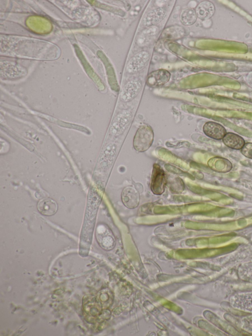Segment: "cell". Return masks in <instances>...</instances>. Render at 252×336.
<instances>
[{
    "instance_id": "ba28073f",
    "label": "cell",
    "mask_w": 252,
    "mask_h": 336,
    "mask_svg": "<svg viewBox=\"0 0 252 336\" xmlns=\"http://www.w3.org/2000/svg\"><path fill=\"white\" fill-rule=\"evenodd\" d=\"M38 210L44 216H51L56 213L58 205L56 202L50 198L43 199L38 204Z\"/></svg>"
},
{
    "instance_id": "4fadbf2b",
    "label": "cell",
    "mask_w": 252,
    "mask_h": 336,
    "mask_svg": "<svg viewBox=\"0 0 252 336\" xmlns=\"http://www.w3.org/2000/svg\"><path fill=\"white\" fill-rule=\"evenodd\" d=\"M197 17L201 19L205 20L211 17L215 12L214 6L209 2L201 3L196 10Z\"/></svg>"
},
{
    "instance_id": "30bf717a",
    "label": "cell",
    "mask_w": 252,
    "mask_h": 336,
    "mask_svg": "<svg viewBox=\"0 0 252 336\" xmlns=\"http://www.w3.org/2000/svg\"><path fill=\"white\" fill-rule=\"evenodd\" d=\"M168 72L160 70L151 73L148 79V84L151 86H158L167 83L169 80Z\"/></svg>"
},
{
    "instance_id": "7c38bea8",
    "label": "cell",
    "mask_w": 252,
    "mask_h": 336,
    "mask_svg": "<svg viewBox=\"0 0 252 336\" xmlns=\"http://www.w3.org/2000/svg\"><path fill=\"white\" fill-rule=\"evenodd\" d=\"M210 166L215 171L227 172L232 168L231 163L228 160L222 158H214L210 161Z\"/></svg>"
},
{
    "instance_id": "277c9868",
    "label": "cell",
    "mask_w": 252,
    "mask_h": 336,
    "mask_svg": "<svg viewBox=\"0 0 252 336\" xmlns=\"http://www.w3.org/2000/svg\"><path fill=\"white\" fill-rule=\"evenodd\" d=\"M150 55L147 51H141L134 56L129 61L127 70L129 73L139 71L145 67L150 60Z\"/></svg>"
},
{
    "instance_id": "8fae6325",
    "label": "cell",
    "mask_w": 252,
    "mask_h": 336,
    "mask_svg": "<svg viewBox=\"0 0 252 336\" xmlns=\"http://www.w3.org/2000/svg\"><path fill=\"white\" fill-rule=\"evenodd\" d=\"M223 141L227 147L236 150H241L245 144L244 140L241 137L233 133H227Z\"/></svg>"
},
{
    "instance_id": "8992f818",
    "label": "cell",
    "mask_w": 252,
    "mask_h": 336,
    "mask_svg": "<svg viewBox=\"0 0 252 336\" xmlns=\"http://www.w3.org/2000/svg\"><path fill=\"white\" fill-rule=\"evenodd\" d=\"M121 198L123 204L130 209L137 207L140 202L139 193L131 186L127 187L123 190Z\"/></svg>"
},
{
    "instance_id": "9a60e30c",
    "label": "cell",
    "mask_w": 252,
    "mask_h": 336,
    "mask_svg": "<svg viewBox=\"0 0 252 336\" xmlns=\"http://www.w3.org/2000/svg\"><path fill=\"white\" fill-rule=\"evenodd\" d=\"M241 151L244 156L252 159V143H246L241 150Z\"/></svg>"
},
{
    "instance_id": "3957f363",
    "label": "cell",
    "mask_w": 252,
    "mask_h": 336,
    "mask_svg": "<svg viewBox=\"0 0 252 336\" xmlns=\"http://www.w3.org/2000/svg\"><path fill=\"white\" fill-rule=\"evenodd\" d=\"M27 26L39 34H47L52 30V24L47 19L39 17H31L26 21Z\"/></svg>"
},
{
    "instance_id": "7a4b0ae2",
    "label": "cell",
    "mask_w": 252,
    "mask_h": 336,
    "mask_svg": "<svg viewBox=\"0 0 252 336\" xmlns=\"http://www.w3.org/2000/svg\"><path fill=\"white\" fill-rule=\"evenodd\" d=\"M167 183L165 172L159 165L155 164L151 176V191L156 195L162 194L165 192Z\"/></svg>"
},
{
    "instance_id": "9c48e42d",
    "label": "cell",
    "mask_w": 252,
    "mask_h": 336,
    "mask_svg": "<svg viewBox=\"0 0 252 336\" xmlns=\"http://www.w3.org/2000/svg\"><path fill=\"white\" fill-rule=\"evenodd\" d=\"M140 83L136 80L128 83L123 89L121 98L125 102H128L133 99L138 94L140 88Z\"/></svg>"
},
{
    "instance_id": "52a82bcc",
    "label": "cell",
    "mask_w": 252,
    "mask_h": 336,
    "mask_svg": "<svg viewBox=\"0 0 252 336\" xmlns=\"http://www.w3.org/2000/svg\"><path fill=\"white\" fill-rule=\"evenodd\" d=\"M167 11L165 8L159 7L150 12L144 18V24L147 27L153 26L162 21Z\"/></svg>"
},
{
    "instance_id": "5b68a950",
    "label": "cell",
    "mask_w": 252,
    "mask_h": 336,
    "mask_svg": "<svg viewBox=\"0 0 252 336\" xmlns=\"http://www.w3.org/2000/svg\"><path fill=\"white\" fill-rule=\"evenodd\" d=\"M203 131L207 136L217 140L223 139L227 134L225 127L212 121L206 122L203 126Z\"/></svg>"
},
{
    "instance_id": "6da1fadb",
    "label": "cell",
    "mask_w": 252,
    "mask_h": 336,
    "mask_svg": "<svg viewBox=\"0 0 252 336\" xmlns=\"http://www.w3.org/2000/svg\"><path fill=\"white\" fill-rule=\"evenodd\" d=\"M154 141V133L151 126H141L137 131L134 137L133 145L137 151L142 152L148 151Z\"/></svg>"
},
{
    "instance_id": "5bb4252c",
    "label": "cell",
    "mask_w": 252,
    "mask_h": 336,
    "mask_svg": "<svg viewBox=\"0 0 252 336\" xmlns=\"http://www.w3.org/2000/svg\"><path fill=\"white\" fill-rule=\"evenodd\" d=\"M196 11L192 8H188L184 10L181 15V20L185 25L193 24L197 18Z\"/></svg>"
}]
</instances>
